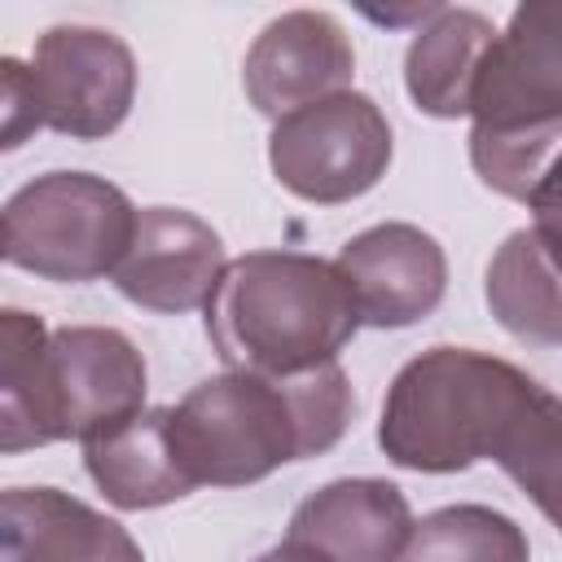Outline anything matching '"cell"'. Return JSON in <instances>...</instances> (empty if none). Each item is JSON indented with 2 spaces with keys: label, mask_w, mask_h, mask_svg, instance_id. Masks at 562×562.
Wrapping results in <instances>:
<instances>
[{
  "label": "cell",
  "mask_w": 562,
  "mask_h": 562,
  "mask_svg": "<svg viewBox=\"0 0 562 562\" xmlns=\"http://www.w3.org/2000/svg\"><path fill=\"white\" fill-rule=\"evenodd\" d=\"M145 356L110 325L48 329L22 307L0 312V452L97 439L145 413Z\"/></svg>",
  "instance_id": "obj_1"
},
{
  "label": "cell",
  "mask_w": 562,
  "mask_h": 562,
  "mask_svg": "<svg viewBox=\"0 0 562 562\" xmlns=\"http://www.w3.org/2000/svg\"><path fill=\"white\" fill-rule=\"evenodd\" d=\"M351 413L356 395L338 360L294 378L228 369L171 408V439L198 487H246L285 461L329 452Z\"/></svg>",
  "instance_id": "obj_2"
},
{
  "label": "cell",
  "mask_w": 562,
  "mask_h": 562,
  "mask_svg": "<svg viewBox=\"0 0 562 562\" xmlns=\"http://www.w3.org/2000/svg\"><path fill=\"white\" fill-rule=\"evenodd\" d=\"M202 312L215 356L228 369L263 378L334 364L364 325L338 263L303 250H250L228 259Z\"/></svg>",
  "instance_id": "obj_3"
},
{
  "label": "cell",
  "mask_w": 562,
  "mask_h": 562,
  "mask_svg": "<svg viewBox=\"0 0 562 562\" xmlns=\"http://www.w3.org/2000/svg\"><path fill=\"white\" fill-rule=\"evenodd\" d=\"M540 382L474 347H430L386 386L378 448L417 474H457L492 461L501 435Z\"/></svg>",
  "instance_id": "obj_4"
},
{
  "label": "cell",
  "mask_w": 562,
  "mask_h": 562,
  "mask_svg": "<svg viewBox=\"0 0 562 562\" xmlns=\"http://www.w3.org/2000/svg\"><path fill=\"white\" fill-rule=\"evenodd\" d=\"M136 215L132 198L105 176H35L4 202V263L61 285L114 277L136 237Z\"/></svg>",
  "instance_id": "obj_5"
},
{
  "label": "cell",
  "mask_w": 562,
  "mask_h": 562,
  "mask_svg": "<svg viewBox=\"0 0 562 562\" xmlns=\"http://www.w3.org/2000/svg\"><path fill=\"white\" fill-rule=\"evenodd\" d=\"M391 123L373 97L347 88L272 123L268 162L281 189L303 202L338 206L369 193L391 167Z\"/></svg>",
  "instance_id": "obj_6"
},
{
  "label": "cell",
  "mask_w": 562,
  "mask_h": 562,
  "mask_svg": "<svg viewBox=\"0 0 562 562\" xmlns=\"http://www.w3.org/2000/svg\"><path fill=\"white\" fill-rule=\"evenodd\" d=\"M470 119L479 136L562 132V0H527L492 40Z\"/></svg>",
  "instance_id": "obj_7"
},
{
  "label": "cell",
  "mask_w": 562,
  "mask_h": 562,
  "mask_svg": "<svg viewBox=\"0 0 562 562\" xmlns=\"http://www.w3.org/2000/svg\"><path fill=\"white\" fill-rule=\"evenodd\" d=\"M31 75L44 127L70 140H101L119 132L136 101V57L105 26H48L35 40Z\"/></svg>",
  "instance_id": "obj_8"
},
{
  "label": "cell",
  "mask_w": 562,
  "mask_h": 562,
  "mask_svg": "<svg viewBox=\"0 0 562 562\" xmlns=\"http://www.w3.org/2000/svg\"><path fill=\"white\" fill-rule=\"evenodd\" d=\"M351 75L356 48L342 22L325 9H290L272 18L241 61L246 97L268 119H285L312 101L347 92Z\"/></svg>",
  "instance_id": "obj_9"
},
{
  "label": "cell",
  "mask_w": 562,
  "mask_h": 562,
  "mask_svg": "<svg viewBox=\"0 0 562 562\" xmlns=\"http://www.w3.org/2000/svg\"><path fill=\"white\" fill-rule=\"evenodd\" d=\"M220 233L180 206H145L136 215V237L114 268V285L127 303L162 316L206 307L224 277Z\"/></svg>",
  "instance_id": "obj_10"
},
{
  "label": "cell",
  "mask_w": 562,
  "mask_h": 562,
  "mask_svg": "<svg viewBox=\"0 0 562 562\" xmlns=\"http://www.w3.org/2000/svg\"><path fill=\"white\" fill-rule=\"evenodd\" d=\"M338 272L351 285L360 321L373 329H404L426 321L448 290V255L417 224H373L338 250Z\"/></svg>",
  "instance_id": "obj_11"
},
{
  "label": "cell",
  "mask_w": 562,
  "mask_h": 562,
  "mask_svg": "<svg viewBox=\"0 0 562 562\" xmlns=\"http://www.w3.org/2000/svg\"><path fill=\"white\" fill-rule=\"evenodd\" d=\"M0 562H145L119 518L57 487H9L0 496Z\"/></svg>",
  "instance_id": "obj_12"
},
{
  "label": "cell",
  "mask_w": 562,
  "mask_h": 562,
  "mask_svg": "<svg viewBox=\"0 0 562 562\" xmlns=\"http://www.w3.org/2000/svg\"><path fill=\"white\" fill-rule=\"evenodd\" d=\"M408 496L386 479H334L290 514V540L316 544L334 562H400L413 536Z\"/></svg>",
  "instance_id": "obj_13"
},
{
  "label": "cell",
  "mask_w": 562,
  "mask_h": 562,
  "mask_svg": "<svg viewBox=\"0 0 562 562\" xmlns=\"http://www.w3.org/2000/svg\"><path fill=\"white\" fill-rule=\"evenodd\" d=\"M83 465L114 509H158L198 487L176 452L171 408H145L132 422L88 439Z\"/></svg>",
  "instance_id": "obj_14"
},
{
  "label": "cell",
  "mask_w": 562,
  "mask_h": 562,
  "mask_svg": "<svg viewBox=\"0 0 562 562\" xmlns=\"http://www.w3.org/2000/svg\"><path fill=\"white\" fill-rule=\"evenodd\" d=\"M496 40V26L474 9H439L417 26L404 53V88L430 119H465L479 66Z\"/></svg>",
  "instance_id": "obj_15"
},
{
  "label": "cell",
  "mask_w": 562,
  "mask_h": 562,
  "mask_svg": "<svg viewBox=\"0 0 562 562\" xmlns=\"http://www.w3.org/2000/svg\"><path fill=\"white\" fill-rule=\"evenodd\" d=\"M483 299L501 329L527 347H562V268L544 255L531 228L509 233L483 277Z\"/></svg>",
  "instance_id": "obj_16"
},
{
  "label": "cell",
  "mask_w": 562,
  "mask_h": 562,
  "mask_svg": "<svg viewBox=\"0 0 562 562\" xmlns=\"http://www.w3.org/2000/svg\"><path fill=\"white\" fill-rule=\"evenodd\" d=\"M492 461L562 531V395L536 386L522 413L501 435Z\"/></svg>",
  "instance_id": "obj_17"
},
{
  "label": "cell",
  "mask_w": 562,
  "mask_h": 562,
  "mask_svg": "<svg viewBox=\"0 0 562 562\" xmlns=\"http://www.w3.org/2000/svg\"><path fill=\"white\" fill-rule=\"evenodd\" d=\"M400 562H531V544L492 505H443L413 522Z\"/></svg>",
  "instance_id": "obj_18"
},
{
  "label": "cell",
  "mask_w": 562,
  "mask_h": 562,
  "mask_svg": "<svg viewBox=\"0 0 562 562\" xmlns=\"http://www.w3.org/2000/svg\"><path fill=\"white\" fill-rule=\"evenodd\" d=\"M0 101H4V149H18L31 132L44 127V110H40V92H35V75L31 66H22L18 57H0Z\"/></svg>",
  "instance_id": "obj_19"
},
{
  "label": "cell",
  "mask_w": 562,
  "mask_h": 562,
  "mask_svg": "<svg viewBox=\"0 0 562 562\" xmlns=\"http://www.w3.org/2000/svg\"><path fill=\"white\" fill-rule=\"evenodd\" d=\"M527 211H531V237L562 268V145L536 176V184L527 193Z\"/></svg>",
  "instance_id": "obj_20"
},
{
  "label": "cell",
  "mask_w": 562,
  "mask_h": 562,
  "mask_svg": "<svg viewBox=\"0 0 562 562\" xmlns=\"http://www.w3.org/2000/svg\"><path fill=\"white\" fill-rule=\"evenodd\" d=\"M255 562H334L329 553H321L316 544H303V540H281V544H272L268 553H259Z\"/></svg>",
  "instance_id": "obj_21"
}]
</instances>
